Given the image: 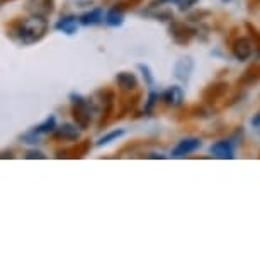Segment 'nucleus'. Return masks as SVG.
Segmentation results:
<instances>
[{"instance_id": "nucleus-1", "label": "nucleus", "mask_w": 260, "mask_h": 260, "mask_svg": "<svg viewBox=\"0 0 260 260\" xmlns=\"http://www.w3.org/2000/svg\"><path fill=\"white\" fill-rule=\"evenodd\" d=\"M50 29L46 17L41 16H31V17H16L14 21L6 24L7 36L14 39L16 43L22 46L36 45L41 39H45Z\"/></svg>"}, {"instance_id": "nucleus-2", "label": "nucleus", "mask_w": 260, "mask_h": 260, "mask_svg": "<svg viewBox=\"0 0 260 260\" xmlns=\"http://www.w3.org/2000/svg\"><path fill=\"white\" fill-rule=\"evenodd\" d=\"M70 101H72V116L75 119L77 126L80 129H87L90 126V119H92L89 101L85 97H82L80 94H72Z\"/></svg>"}, {"instance_id": "nucleus-3", "label": "nucleus", "mask_w": 260, "mask_h": 260, "mask_svg": "<svg viewBox=\"0 0 260 260\" xmlns=\"http://www.w3.org/2000/svg\"><path fill=\"white\" fill-rule=\"evenodd\" d=\"M99 94L102 95V117L99 121V126L104 127L107 122L111 121L112 117V112H114V104H116V97H114V92L111 89H104L101 90Z\"/></svg>"}, {"instance_id": "nucleus-4", "label": "nucleus", "mask_w": 260, "mask_h": 260, "mask_svg": "<svg viewBox=\"0 0 260 260\" xmlns=\"http://www.w3.org/2000/svg\"><path fill=\"white\" fill-rule=\"evenodd\" d=\"M26 11L31 12V16L48 17L55 12V0H27Z\"/></svg>"}, {"instance_id": "nucleus-5", "label": "nucleus", "mask_w": 260, "mask_h": 260, "mask_svg": "<svg viewBox=\"0 0 260 260\" xmlns=\"http://www.w3.org/2000/svg\"><path fill=\"white\" fill-rule=\"evenodd\" d=\"M90 151V141L83 140V141H77L75 145L68 146V148H63L58 151V158H83L87 153Z\"/></svg>"}, {"instance_id": "nucleus-6", "label": "nucleus", "mask_w": 260, "mask_h": 260, "mask_svg": "<svg viewBox=\"0 0 260 260\" xmlns=\"http://www.w3.org/2000/svg\"><path fill=\"white\" fill-rule=\"evenodd\" d=\"M170 36L174 38L175 43L179 45H187V43L196 36V31L190 29L189 26H185L184 22H174L170 26Z\"/></svg>"}, {"instance_id": "nucleus-7", "label": "nucleus", "mask_w": 260, "mask_h": 260, "mask_svg": "<svg viewBox=\"0 0 260 260\" xmlns=\"http://www.w3.org/2000/svg\"><path fill=\"white\" fill-rule=\"evenodd\" d=\"M232 50H233V55L237 60H248L250 56H252V53H253V46H252V41L247 38H238L237 41L233 43V46H232Z\"/></svg>"}, {"instance_id": "nucleus-8", "label": "nucleus", "mask_w": 260, "mask_h": 260, "mask_svg": "<svg viewBox=\"0 0 260 260\" xmlns=\"http://www.w3.org/2000/svg\"><path fill=\"white\" fill-rule=\"evenodd\" d=\"M201 146V140L199 138H187V140H182L180 143L172 150V156L175 158H180V156H185L189 153H192Z\"/></svg>"}, {"instance_id": "nucleus-9", "label": "nucleus", "mask_w": 260, "mask_h": 260, "mask_svg": "<svg viewBox=\"0 0 260 260\" xmlns=\"http://www.w3.org/2000/svg\"><path fill=\"white\" fill-rule=\"evenodd\" d=\"M192 70H194V61H192V58H189V56L180 58V60L175 63V67H174L175 77H177L179 80H182V82L189 80V77H190V73H192Z\"/></svg>"}, {"instance_id": "nucleus-10", "label": "nucleus", "mask_w": 260, "mask_h": 260, "mask_svg": "<svg viewBox=\"0 0 260 260\" xmlns=\"http://www.w3.org/2000/svg\"><path fill=\"white\" fill-rule=\"evenodd\" d=\"M116 83L122 92H133L138 87V78L131 72H121L116 75Z\"/></svg>"}, {"instance_id": "nucleus-11", "label": "nucleus", "mask_w": 260, "mask_h": 260, "mask_svg": "<svg viewBox=\"0 0 260 260\" xmlns=\"http://www.w3.org/2000/svg\"><path fill=\"white\" fill-rule=\"evenodd\" d=\"M226 90H228V83H224V82L213 83V85H209L208 89L203 92V99L206 102H216L226 94Z\"/></svg>"}, {"instance_id": "nucleus-12", "label": "nucleus", "mask_w": 260, "mask_h": 260, "mask_svg": "<svg viewBox=\"0 0 260 260\" xmlns=\"http://www.w3.org/2000/svg\"><path fill=\"white\" fill-rule=\"evenodd\" d=\"M55 138L65 140V141H77L80 138V131L77 129V126L73 124H61L55 129Z\"/></svg>"}, {"instance_id": "nucleus-13", "label": "nucleus", "mask_w": 260, "mask_h": 260, "mask_svg": "<svg viewBox=\"0 0 260 260\" xmlns=\"http://www.w3.org/2000/svg\"><path fill=\"white\" fill-rule=\"evenodd\" d=\"M211 153L218 158H233V148L228 141H218L211 146Z\"/></svg>"}, {"instance_id": "nucleus-14", "label": "nucleus", "mask_w": 260, "mask_h": 260, "mask_svg": "<svg viewBox=\"0 0 260 260\" xmlns=\"http://www.w3.org/2000/svg\"><path fill=\"white\" fill-rule=\"evenodd\" d=\"M164 99H165V102L169 106H180L182 104V101H184V92H182V89L180 87H170L169 90L165 92L164 94Z\"/></svg>"}, {"instance_id": "nucleus-15", "label": "nucleus", "mask_w": 260, "mask_h": 260, "mask_svg": "<svg viewBox=\"0 0 260 260\" xmlns=\"http://www.w3.org/2000/svg\"><path fill=\"white\" fill-rule=\"evenodd\" d=\"M258 80H260V63H255L253 67H250L248 70L243 73L238 83H242V85H252V83Z\"/></svg>"}, {"instance_id": "nucleus-16", "label": "nucleus", "mask_w": 260, "mask_h": 260, "mask_svg": "<svg viewBox=\"0 0 260 260\" xmlns=\"http://www.w3.org/2000/svg\"><path fill=\"white\" fill-rule=\"evenodd\" d=\"M102 19H104V14H102L101 9H94V11L90 12H85L83 16H80V24L83 26H94V24H99L102 22Z\"/></svg>"}, {"instance_id": "nucleus-17", "label": "nucleus", "mask_w": 260, "mask_h": 260, "mask_svg": "<svg viewBox=\"0 0 260 260\" xmlns=\"http://www.w3.org/2000/svg\"><path fill=\"white\" fill-rule=\"evenodd\" d=\"M58 31H63L67 34H73L77 31V17L75 16H67V17H61L60 21L56 22L55 26Z\"/></svg>"}, {"instance_id": "nucleus-18", "label": "nucleus", "mask_w": 260, "mask_h": 260, "mask_svg": "<svg viewBox=\"0 0 260 260\" xmlns=\"http://www.w3.org/2000/svg\"><path fill=\"white\" fill-rule=\"evenodd\" d=\"M56 129V117L55 116H50V117H46L45 121L41 122L39 126L36 127H32V131L36 135H46V133H53V131Z\"/></svg>"}, {"instance_id": "nucleus-19", "label": "nucleus", "mask_w": 260, "mask_h": 260, "mask_svg": "<svg viewBox=\"0 0 260 260\" xmlns=\"http://www.w3.org/2000/svg\"><path fill=\"white\" fill-rule=\"evenodd\" d=\"M106 22L109 24V26H112V27L121 26V24L124 22V14H122V11L119 7L111 9V11L106 14Z\"/></svg>"}, {"instance_id": "nucleus-20", "label": "nucleus", "mask_w": 260, "mask_h": 260, "mask_svg": "<svg viewBox=\"0 0 260 260\" xmlns=\"http://www.w3.org/2000/svg\"><path fill=\"white\" fill-rule=\"evenodd\" d=\"M124 135V131L122 129H117V131H112V133L109 135H106V136H102V138L97 141V146H104V145H109L112 140H117L119 136Z\"/></svg>"}, {"instance_id": "nucleus-21", "label": "nucleus", "mask_w": 260, "mask_h": 260, "mask_svg": "<svg viewBox=\"0 0 260 260\" xmlns=\"http://www.w3.org/2000/svg\"><path fill=\"white\" fill-rule=\"evenodd\" d=\"M19 140L22 141V143H29V145H34V143H38L39 141V135H36L34 131H27V133H24L19 136Z\"/></svg>"}, {"instance_id": "nucleus-22", "label": "nucleus", "mask_w": 260, "mask_h": 260, "mask_svg": "<svg viewBox=\"0 0 260 260\" xmlns=\"http://www.w3.org/2000/svg\"><path fill=\"white\" fill-rule=\"evenodd\" d=\"M26 156L27 160H34V158H38V160H45L46 158V155L45 153H41V151H36V150H29L26 151Z\"/></svg>"}, {"instance_id": "nucleus-23", "label": "nucleus", "mask_w": 260, "mask_h": 260, "mask_svg": "<svg viewBox=\"0 0 260 260\" xmlns=\"http://www.w3.org/2000/svg\"><path fill=\"white\" fill-rule=\"evenodd\" d=\"M140 2H141V0H122V2H121L117 7H119L121 11H126V9H133V7H136Z\"/></svg>"}, {"instance_id": "nucleus-24", "label": "nucleus", "mask_w": 260, "mask_h": 260, "mask_svg": "<svg viewBox=\"0 0 260 260\" xmlns=\"http://www.w3.org/2000/svg\"><path fill=\"white\" fill-rule=\"evenodd\" d=\"M247 29L250 31V36H252L253 39H255V43H257V46L260 48V32L257 31V29H255L252 24H247Z\"/></svg>"}, {"instance_id": "nucleus-25", "label": "nucleus", "mask_w": 260, "mask_h": 260, "mask_svg": "<svg viewBox=\"0 0 260 260\" xmlns=\"http://www.w3.org/2000/svg\"><path fill=\"white\" fill-rule=\"evenodd\" d=\"M140 70L143 72V77L146 78V83L151 85V83H153V77H151V73H150V68L146 65H140Z\"/></svg>"}, {"instance_id": "nucleus-26", "label": "nucleus", "mask_w": 260, "mask_h": 260, "mask_svg": "<svg viewBox=\"0 0 260 260\" xmlns=\"http://www.w3.org/2000/svg\"><path fill=\"white\" fill-rule=\"evenodd\" d=\"M156 99H158V95L156 94H150V97H148V102H146V112H150L151 109H153V106L156 104Z\"/></svg>"}, {"instance_id": "nucleus-27", "label": "nucleus", "mask_w": 260, "mask_h": 260, "mask_svg": "<svg viewBox=\"0 0 260 260\" xmlns=\"http://www.w3.org/2000/svg\"><path fill=\"white\" fill-rule=\"evenodd\" d=\"M196 2H198V0H182V2H180V11H187Z\"/></svg>"}, {"instance_id": "nucleus-28", "label": "nucleus", "mask_w": 260, "mask_h": 260, "mask_svg": "<svg viewBox=\"0 0 260 260\" xmlns=\"http://www.w3.org/2000/svg\"><path fill=\"white\" fill-rule=\"evenodd\" d=\"M0 158H14V151L12 150H6L0 153Z\"/></svg>"}, {"instance_id": "nucleus-29", "label": "nucleus", "mask_w": 260, "mask_h": 260, "mask_svg": "<svg viewBox=\"0 0 260 260\" xmlns=\"http://www.w3.org/2000/svg\"><path fill=\"white\" fill-rule=\"evenodd\" d=\"M252 124H253L255 127H260V112L252 119Z\"/></svg>"}, {"instance_id": "nucleus-30", "label": "nucleus", "mask_w": 260, "mask_h": 260, "mask_svg": "<svg viewBox=\"0 0 260 260\" xmlns=\"http://www.w3.org/2000/svg\"><path fill=\"white\" fill-rule=\"evenodd\" d=\"M161 2H174V4H180L182 0H161Z\"/></svg>"}, {"instance_id": "nucleus-31", "label": "nucleus", "mask_w": 260, "mask_h": 260, "mask_svg": "<svg viewBox=\"0 0 260 260\" xmlns=\"http://www.w3.org/2000/svg\"><path fill=\"white\" fill-rule=\"evenodd\" d=\"M7 2H14V0H0V4H7Z\"/></svg>"}]
</instances>
